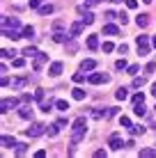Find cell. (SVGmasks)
Here are the masks:
<instances>
[{
	"instance_id": "cell-1",
	"label": "cell",
	"mask_w": 156,
	"mask_h": 158,
	"mask_svg": "<svg viewBox=\"0 0 156 158\" xmlns=\"http://www.w3.org/2000/svg\"><path fill=\"white\" fill-rule=\"evenodd\" d=\"M85 133H87V119L78 117L76 122L71 124V144H78L80 140L85 138Z\"/></svg>"
},
{
	"instance_id": "cell-2",
	"label": "cell",
	"mask_w": 156,
	"mask_h": 158,
	"mask_svg": "<svg viewBox=\"0 0 156 158\" xmlns=\"http://www.w3.org/2000/svg\"><path fill=\"white\" fill-rule=\"evenodd\" d=\"M149 46H152V39L147 35L136 37V48H138V55H149Z\"/></svg>"
},
{
	"instance_id": "cell-3",
	"label": "cell",
	"mask_w": 156,
	"mask_h": 158,
	"mask_svg": "<svg viewBox=\"0 0 156 158\" xmlns=\"http://www.w3.org/2000/svg\"><path fill=\"white\" fill-rule=\"evenodd\" d=\"M44 133H46V126L39 124V122L32 124L30 128H25V135H28V138H39V135H44Z\"/></svg>"
},
{
	"instance_id": "cell-4",
	"label": "cell",
	"mask_w": 156,
	"mask_h": 158,
	"mask_svg": "<svg viewBox=\"0 0 156 158\" xmlns=\"http://www.w3.org/2000/svg\"><path fill=\"white\" fill-rule=\"evenodd\" d=\"M108 80H110V76L99 73V71H94V73L87 76V83H90V85H101V83H108Z\"/></svg>"
},
{
	"instance_id": "cell-5",
	"label": "cell",
	"mask_w": 156,
	"mask_h": 158,
	"mask_svg": "<svg viewBox=\"0 0 156 158\" xmlns=\"http://www.w3.org/2000/svg\"><path fill=\"white\" fill-rule=\"evenodd\" d=\"M108 147H110V149L112 151H120L122 149V147H126V142H122V135H110V140H108Z\"/></svg>"
},
{
	"instance_id": "cell-6",
	"label": "cell",
	"mask_w": 156,
	"mask_h": 158,
	"mask_svg": "<svg viewBox=\"0 0 156 158\" xmlns=\"http://www.w3.org/2000/svg\"><path fill=\"white\" fill-rule=\"evenodd\" d=\"M21 99H2V103H0V112H9L12 108L19 106Z\"/></svg>"
},
{
	"instance_id": "cell-7",
	"label": "cell",
	"mask_w": 156,
	"mask_h": 158,
	"mask_svg": "<svg viewBox=\"0 0 156 158\" xmlns=\"http://www.w3.org/2000/svg\"><path fill=\"white\" fill-rule=\"evenodd\" d=\"M32 115H35V110L30 108V103H23V106L19 108V117L21 119H32Z\"/></svg>"
},
{
	"instance_id": "cell-8",
	"label": "cell",
	"mask_w": 156,
	"mask_h": 158,
	"mask_svg": "<svg viewBox=\"0 0 156 158\" xmlns=\"http://www.w3.org/2000/svg\"><path fill=\"white\" fill-rule=\"evenodd\" d=\"M2 28L19 30V28H21V21H19V19H9V16H2Z\"/></svg>"
},
{
	"instance_id": "cell-9",
	"label": "cell",
	"mask_w": 156,
	"mask_h": 158,
	"mask_svg": "<svg viewBox=\"0 0 156 158\" xmlns=\"http://www.w3.org/2000/svg\"><path fill=\"white\" fill-rule=\"evenodd\" d=\"M0 142H2L5 149H16V144H19L14 135H2V140H0Z\"/></svg>"
},
{
	"instance_id": "cell-10",
	"label": "cell",
	"mask_w": 156,
	"mask_h": 158,
	"mask_svg": "<svg viewBox=\"0 0 156 158\" xmlns=\"http://www.w3.org/2000/svg\"><path fill=\"white\" fill-rule=\"evenodd\" d=\"M62 69H64V64H62V62H53L51 67H48V76H53V78H57V76L62 73Z\"/></svg>"
},
{
	"instance_id": "cell-11",
	"label": "cell",
	"mask_w": 156,
	"mask_h": 158,
	"mask_svg": "<svg viewBox=\"0 0 156 158\" xmlns=\"http://www.w3.org/2000/svg\"><path fill=\"white\" fill-rule=\"evenodd\" d=\"M2 37H7V39H12V41L23 39V35H21V32H16V30H12V28H2Z\"/></svg>"
},
{
	"instance_id": "cell-12",
	"label": "cell",
	"mask_w": 156,
	"mask_h": 158,
	"mask_svg": "<svg viewBox=\"0 0 156 158\" xmlns=\"http://www.w3.org/2000/svg\"><path fill=\"white\" fill-rule=\"evenodd\" d=\"M83 19H80V21H76V23H74L71 25V28H69V35H71V39H74V37H80V32H83Z\"/></svg>"
},
{
	"instance_id": "cell-13",
	"label": "cell",
	"mask_w": 156,
	"mask_h": 158,
	"mask_svg": "<svg viewBox=\"0 0 156 158\" xmlns=\"http://www.w3.org/2000/svg\"><path fill=\"white\" fill-rule=\"evenodd\" d=\"M46 62H48V55H46V53H39V55L35 57V64H32V67H35V71H39Z\"/></svg>"
},
{
	"instance_id": "cell-14",
	"label": "cell",
	"mask_w": 156,
	"mask_h": 158,
	"mask_svg": "<svg viewBox=\"0 0 156 158\" xmlns=\"http://www.w3.org/2000/svg\"><path fill=\"white\" fill-rule=\"evenodd\" d=\"M67 39H71V35H67V32H53V41H55V44H64V41H67Z\"/></svg>"
},
{
	"instance_id": "cell-15",
	"label": "cell",
	"mask_w": 156,
	"mask_h": 158,
	"mask_svg": "<svg viewBox=\"0 0 156 158\" xmlns=\"http://www.w3.org/2000/svg\"><path fill=\"white\" fill-rule=\"evenodd\" d=\"M103 35H110V37H115V35H120V28H117L115 23H106V25H103Z\"/></svg>"
},
{
	"instance_id": "cell-16",
	"label": "cell",
	"mask_w": 156,
	"mask_h": 158,
	"mask_svg": "<svg viewBox=\"0 0 156 158\" xmlns=\"http://www.w3.org/2000/svg\"><path fill=\"white\" fill-rule=\"evenodd\" d=\"M94 69H96L94 60H83V62H80V71H94Z\"/></svg>"
},
{
	"instance_id": "cell-17",
	"label": "cell",
	"mask_w": 156,
	"mask_h": 158,
	"mask_svg": "<svg viewBox=\"0 0 156 158\" xmlns=\"http://www.w3.org/2000/svg\"><path fill=\"white\" fill-rule=\"evenodd\" d=\"M136 23H138V28H147V25H149V16L147 14H138L136 16Z\"/></svg>"
},
{
	"instance_id": "cell-18",
	"label": "cell",
	"mask_w": 156,
	"mask_h": 158,
	"mask_svg": "<svg viewBox=\"0 0 156 158\" xmlns=\"http://www.w3.org/2000/svg\"><path fill=\"white\" fill-rule=\"evenodd\" d=\"M21 35H23V39H32V37H35V28H32V25H23V28H21Z\"/></svg>"
},
{
	"instance_id": "cell-19",
	"label": "cell",
	"mask_w": 156,
	"mask_h": 158,
	"mask_svg": "<svg viewBox=\"0 0 156 158\" xmlns=\"http://www.w3.org/2000/svg\"><path fill=\"white\" fill-rule=\"evenodd\" d=\"M87 48H90V51H96V48H99V37H96V35L87 37Z\"/></svg>"
},
{
	"instance_id": "cell-20",
	"label": "cell",
	"mask_w": 156,
	"mask_h": 158,
	"mask_svg": "<svg viewBox=\"0 0 156 158\" xmlns=\"http://www.w3.org/2000/svg\"><path fill=\"white\" fill-rule=\"evenodd\" d=\"M60 128H62V126H60V124L55 122L53 126H48V128H46V135H48V138H55V135L60 133Z\"/></svg>"
},
{
	"instance_id": "cell-21",
	"label": "cell",
	"mask_w": 156,
	"mask_h": 158,
	"mask_svg": "<svg viewBox=\"0 0 156 158\" xmlns=\"http://www.w3.org/2000/svg\"><path fill=\"white\" fill-rule=\"evenodd\" d=\"M126 96H129V89H126V87H117V92H115V99H117V101H124Z\"/></svg>"
},
{
	"instance_id": "cell-22",
	"label": "cell",
	"mask_w": 156,
	"mask_h": 158,
	"mask_svg": "<svg viewBox=\"0 0 156 158\" xmlns=\"http://www.w3.org/2000/svg\"><path fill=\"white\" fill-rule=\"evenodd\" d=\"M133 112H136L138 117H145V115H147V108H145V103H136V106H133Z\"/></svg>"
},
{
	"instance_id": "cell-23",
	"label": "cell",
	"mask_w": 156,
	"mask_h": 158,
	"mask_svg": "<svg viewBox=\"0 0 156 158\" xmlns=\"http://www.w3.org/2000/svg\"><path fill=\"white\" fill-rule=\"evenodd\" d=\"M140 158H156V149H152V147L140 149Z\"/></svg>"
},
{
	"instance_id": "cell-24",
	"label": "cell",
	"mask_w": 156,
	"mask_h": 158,
	"mask_svg": "<svg viewBox=\"0 0 156 158\" xmlns=\"http://www.w3.org/2000/svg\"><path fill=\"white\" fill-rule=\"evenodd\" d=\"M25 83H28V78H14L12 80V87H14V89H23Z\"/></svg>"
},
{
	"instance_id": "cell-25",
	"label": "cell",
	"mask_w": 156,
	"mask_h": 158,
	"mask_svg": "<svg viewBox=\"0 0 156 158\" xmlns=\"http://www.w3.org/2000/svg\"><path fill=\"white\" fill-rule=\"evenodd\" d=\"M71 96L76 101H83L85 99V89H80V87H76V89H71Z\"/></svg>"
},
{
	"instance_id": "cell-26",
	"label": "cell",
	"mask_w": 156,
	"mask_h": 158,
	"mask_svg": "<svg viewBox=\"0 0 156 158\" xmlns=\"http://www.w3.org/2000/svg\"><path fill=\"white\" fill-rule=\"evenodd\" d=\"M23 55H25V57H37V55H39V51H37L35 46H28V48L23 51Z\"/></svg>"
},
{
	"instance_id": "cell-27",
	"label": "cell",
	"mask_w": 156,
	"mask_h": 158,
	"mask_svg": "<svg viewBox=\"0 0 156 158\" xmlns=\"http://www.w3.org/2000/svg\"><path fill=\"white\" fill-rule=\"evenodd\" d=\"M83 23L85 25H92L94 23V14L92 12H83Z\"/></svg>"
},
{
	"instance_id": "cell-28",
	"label": "cell",
	"mask_w": 156,
	"mask_h": 158,
	"mask_svg": "<svg viewBox=\"0 0 156 158\" xmlns=\"http://www.w3.org/2000/svg\"><path fill=\"white\" fill-rule=\"evenodd\" d=\"M12 67L14 69H23L25 67V57H14L12 60Z\"/></svg>"
},
{
	"instance_id": "cell-29",
	"label": "cell",
	"mask_w": 156,
	"mask_h": 158,
	"mask_svg": "<svg viewBox=\"0 0 156 158\" xmlns=\"http://www.w3.org/2000/svg\"><path fill=\"white\" fill-rule=\"evenodd\" d=\"M0 55H2V60H12V57L19 55V53H16V51H7V48H2V53H0Z\"/></svg>"
},
{
	"instance_id": "cell-30",
	"label": "cell",
	"mask_w": 156,
	"mask_h": 158,
	"mask_svg": "<svg viewBox=\"0 0 156 158\" xmlns=\"http://www.w3.org/2000/svg\"><path fill=\"white\" fill-rule=\"evenodd\" d=\"M55 108H57V110H62V112H67L69 110V103L64 99H60V101H55Z\"/></svg>"
},
{
	"instance_id": "cell-31",
	"label": "cell",
	"mask_w": 156,
	"mask_h": 158,
	"mask_svg": "<svg viewBox=\"0 0 156 158\" xmlns=\"http://www.w3.org/2000/svg\"><path fill=\"white\" fill-rule=\"evenodd\" d=\"M129 133H131V135H142L145 133V126H140V124H138V126H131V128H129Z\"/></svg>"
},
{
	"instance_id": "cell-32",
	"label": "cell",
	"mask_w": 156,
	"mask_h": 158,
	"mask_svg": "<svg viewBox=\"0 0 156 158\" xmlns=\"http://www.w3.org/2000/svg\"><path fill=\"white\" fill-rule=\"evenodd\" d=\"M53 106H55V103H53L51 99H48V101H41V112H51Z\"/></svg>"
},
{
	"instance_id": "cell-33",
	"label": "cell",
	"mask_w": 156,
	"mask_h": 158,
	"mask_svg": "<svg viewBox=\"0 0 156 158\" xmlns=\"http://www.w3.org/2000/svg\"><path fill=\"white\" fill-rule=\"evenodd\" d=\"M51 12H53V5H41V7H39V14L41 16H48Z\"/></svg>"
},
{
	"instance_id": "cell-34",
	"label": "cell",
	"mask_w": 156,
	"mask_h": 158,
	"mask_svg": "<svg viewBox=\"0 0 156 158\" xmlns=\"http://www.w3.org/2000/svg\"><path fill=\"white\" fill-rule=\"evenodd\" d=\"M131 101H133V106H136V103H145V94H142V92H138V94L131 96Z\"/></svg>"
},
{
	"instance_id": "cell-35",
	"label": "cell",
	"mask_w": 156,
	"mask_h": 158,
	"mask_svg": "<svg viewBox=\"0 0 156 158\" xmlns=\"http://www.w3.org/2000/svg\"><path fill=\"white\" fill-rule=\"evenodd\" d=\"M25 151H28V144H23V142H19V144H16V156H23Z\"/></svg>"
},
{
	"instance_id": "cell-36",
	"label": "cell",
	"mask_w": 156,
	"mask_h": 158,
	"mask_svg": "<svg viewBox=\"0 0 156 158\" xmlns=\"http://www.w3.org/2000/svg\"><path fill=\"white\" fill-rule=\"evenodd\" d=\"M115 69H120V71H124V69H129L126 60H124V57H122V60H117V62H115Z\"/></svg>"
},
{
	"instance_id": "cell-37",
	"label": "cell",
	"mask_w": 156,
	"mask_h": 158,
	"mask_svg": "<svg viewBox=\"0 0 156 158\" xmlns=\"http://www.w3.org/2000/svg\"><path fill=\"white\" fill-rule=\"evenodd\" d=\"M120 124H122L124 128H131V126H133V124H131V119H129V117H124V115L120 117Z\"/></svg>"
},
{
	"instance_id": "cell-38",
	"label": "cell",
	"mask_w": 156,
	"mask_h": 158,
	"mask_svg": "<svg viewBox=\"0 0 156 158\" xmlns=\"http://www.w3.org/2000/svg\"><path fill=\"white\" fill-rule=\"evenodd\" d=\"M142 85H145V78H138V76H136V78H133V87H136V89H140Z\"/></svg>"
},
{
	"instance_id": "cell-39",
	"label": "cell",
	"mask_w": 156,
	"mask_h": 158,
	"mask_svg": "<svg viewBox=\"0 0 156 158\" xmlns=\"http://www.w3.org/2000/svg\"><path fill=\"white\" fill-rule=\"evenodd\" d=\"M83 80H85V73H74V83L76 85H80Z\"/></svg>"
},
{
	"instance_id": "cell-40",
	"label": "cell",
	"mask_w": 156,
	"mask_h": 158,
	"mask_svg": "<svg viewBox=\"0 0 156 158\" xmlns=\"http://www.w3.org/2000/svg\"><path fill=\"white\" fill-rule=\"evenodd\" d=\"M126 71H129V73H131V76H136L138 71H140V67H138V64H131V67H129V69H126Z\"/></svg>"
},
{
	"instance_id": "cell-41",
	"label": "cell",
	"mask_w": 156,
	"mask_h": 158,
	"mask_svg": "<svg viewBox=\"0 0 156 158\" xmlns=\"http://www.w3.org/2000/svg\"><path fill=\"white\" fill-rule=\"evenodd\" d=\"M28 5H30V9H39L41 7V0H30Z\"/></svg>"
},
{
	"instance_id": "cell-42",
	"label": "cell",
	"mask_w": 156,
	"mask_h": 158,
	"mask_svg": "<svg viewBox=\"0 0 156 158\" xmlns=\"http://www.w3.org/2000/svg\"><path fill=\"white\" fill-rule=\"evenodd\" d=\"M112 51H115V46H112L110 41H106L103 44V53H112Z\"/></svg>"
},
{
	"instance_id": "cell-43",
	"label": "cell",
	"mask_w": 156,
	"mask_h": 158,
	"mask_svg": "<svg viewBox=\"0 0 156 158\" xmlns=\"http://www.w3.org/2000/svg\"><path fill=\"white\" fill-rule=\"evenodd\" d=\"M124 2H126L129 9H136V7H138V0H124Z\"/></svg>"
},
{
	"instance_id": "cell-44",
	"label": "cell",
	"mask_w": 156,
	"mask_h": 158,
	"mask_svg": "<svg viewBox=\"0 0 156 158\" xmlns=\"http://www.w3.org/2000/svg\"><path fill=\"white\" fill-rule=\"evenodd\" d=\"M35 99L37 101H44V89H35Z\"/></svg>"
},
{
	"instance_id": "cell-45",
	"label": "cell",
	"mask_w": 156,
	"mask_h": 158,
	"mask_svg": "<svg viewBox=\"0 0 156 158\" xmlns=\"http://www.w3.org/2000/svg\"><path fill=\"white\" fill-rule=\"evenodd\" d=\"M145 71H147V73H154V71H156V64H154V62H149L147 67H145Z\"/></svg>"
},
{
	"instance_id": "cell-46",
	"label": "cell",
	"mask_w": 156,
	"mask_h": 158,
	"mask_svg": "<svg viewBox=\"0 0 156 158\" xmlns=\"http://www.w3.org/2000/svg\"><path fill=\"white\" fill-rule=\"evenodd\" d=\"M21 103H32V96L30 94H21Z\"/></svg>"
},
{
	"instance_id": "cell-47",
	"label": "cell",
	"mask_w": 156,
	"mask_h": 158,
	"mask_svg": "<svg viewBox=\"0 0 156 158\" xmlns=\"http://www.w3.org/2000/svg\"><path fill=\"white\" fill-rule=\"evenodd\" d=\"M117 51L124 55V53H129V46H126V44H120V46H117Z\"/></svg>"
},
{
	"instance_id": "cell-48",
	"label": "cell",
	"mask_w": 156,
	"mask_h": 158,
	"mask_svg": "<svg viewBox=\"0 0 156 158\" xmlns=\"http://www.w3.org/2000/svg\"><path fill=\"white\" fill-rule=\"evenodd\" d=\"M106 19L112 21V19H120V14H115V12H106Z\"/></svg>"
},
{
	"instance_id": "cell-49",
	"label": "cell",
	"mask_w": 156,
	"mask_h": 158,
	"mask_svg": "<svg viewBox=\"0 0 156 158\" xmlns=\"http://www.w3.org/2000/svg\"><path fill=\"white\" fill-rule=\"evenodd\" d=\"M120 21H122V25L129 23V16H126V12H120Z\"/></svg>"
},
{
	"instance_id": "cell-50",
	"label": "cell",
	"mask_w": 156,
	"mask_h": 158,
	"mask_svg": "<svg viewBox=\"0 0 156 158\" xmlns=\"http://www.w3.org/2000/svg\"><path fill=\"white\" fill-rule=\"evenodd\" d=\"M62 28H64L62 21H55V23H53V30H62Z\"/></svg>"
},
{
	"instance_id": "cell-51",
	"label": "cell",
	"mask_w": 156,
	"mask_h": 158,
	"mask_svg": "<svg viewBox=\"0 0 156 158\" xmlns=\"http://www.w3.org/2000/svg\"><path fill=\"white\" fill-rule=\"evenodd\" d=\"M0 85H2V87H7V85H9V78H7L5 73H2V78H0Z\"/></svg>"
},
{
	"instance_id": "cell-52",
	"label": "cell",
	"mask_w": 156,
	"mask_h": 158,
	"mask_svg": "<svg viewBox=\"0 0 156 158\" xmlns=\"http://www.w3.org/2000/svg\"><path fill=\"white\" fill-rule=\"evenodd\" d=\"M94 156H96V158H106V151H103V149H96Z\"/></svg>"
},
{
	"instance_id": "cell-53",
	"label": "cell",
	"mask_w": 156,
	"mask_h": 158,
	"mask_svg": "<svg viewBox=\"0 0 156 158\" xmlns=\"http://www.w3.org/2000/svg\"><path fill=\"white\" fill-rule=\"evenodd\" d=\"M96 2H99V0H85V5H87V7H94Z\"/></svg>"
},
{
	"instance_id": "cell-54",
	"label": "cell",
	"mask_w": 156,
	"mask_h": 158,
	"mask_svg": "<svg viewBox=\"0 0 156 158\" xmlns=\"http://www.w3.org/2000/svg\"><path fill=\"white\" fill-rule=\"evenodd\" d=\"M152 94H154V96H156V83H154V85H152Z\"/></svg>"
},
{
	"instance_id": "cell-55",
	"label": "cell",
	"mask_w": 156,
	"mask_h": 158,
	"mask_svg": "<svg viewBox=\"0 0 156 158\" xmlns=\"http://www.w3.org/2000/svg\"><path fill=\"white\" fill-rule=\"evenodd\" d=\"M152 46L156 48V37H152Z\"/></svg>"
},
{
	"instance_id": "cell-56",
	"label": "cell",
	"mask_w": 156,
	"mask_h": 158,
	"mask_svg": "<svg viewBox=\"0 0 156 158\" xmlns=\"http://www.w3.org/2000/svg\"><path fill=\"white\" fill-rule=\"evenodd\" d=\"M108 2H115V5H117V2H122V0H108Z\"/></svg>"
},
{
	"instance_id": "cell-57",
	"label": "cell",
	"mask_w": 156,
	"mask_h": 158,
	"mask_svg": "<svg viewBox=\"0 0 156 158\" xmlns=\"http://www.w3.org/2000/svg\"><path fill=\"white\" fill-rule=\"evenodd\" d=\"M142 2H147V5H149V2H152V0H142Z\"/></svg>"
},
{
	"instance_id": "cell-58",
	"label": "cell",
	"mask_w": 156,
	"mask_h": 158,
	"mask_svg": "<svg viewBox=\"0 0 156 158\" xmlns=\"http://www.w3.org/2000/svg\"><path fill=\"white\" fill-rule=\"evenodd\" d=\"M154 110H156V106H154Z\"/></svg>"
}]
</instances>
